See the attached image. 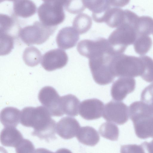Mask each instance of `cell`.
Wrapping results in <instances>:
<instances>
[{
	"label": "cell",
	"mask_w": 153,
	"mask_h": 153,
	"mask_svg": "<svg viewBox=\"0 0 153 153\" xmlns=\"http://www.w3.org/2000/svg\"><path fill=\"white\" fill-rule=\"evenodd\" d=\"M21 114L20 111L16 108L6 107L1 112V122L5 127L15 128L20 121Z\"/></svg>",
	"instance_id": "e0dca14e"
},
{
	"label": "cell",
	"mask_w": 153,
	"mask_h": 153,
	"mask_svg": "<svg viewBox=\"0 0 153 153\" xmlns=\"http://www.w3.org/2000/svg\"><path fill=\"white\" fill-rule=\"evenodd\" d=\"M152 43V40L149 36H140L133 44L134 49L137 53L144 55L150 49Z\"/></svg>",
	"instance_id": "7402d4cb"
},
{
	"label": "cell",
	"mask_w": 153,
	"mask_h": 153,
	"mask_svg": "<svg viewBox=\"0 0 153 153\" xmlns=\"http://www.w3.org/2000/svg\"><path fill=\"white\" fill-rule=\"evenodd\" d=\"M42 57L40 51L33 46L26 48L22 55L23 59L25 63L32 67L37 65L41 61Z\"/></svg>",
	"instance_id": "d6986e66"
},
{
	"label": "cell",
	"mask_w": 153,
	"mask_h": 153,
	"mask_svg": "<svg viewBox=\"0 0 153 153\" xmlns=\"http://www.w3.org/2000/svg\"><path fill=\"white\" fill-rule=\"evenodd\" d=\"M57 26H49L40 21H35L32 25L21 28L19 37L26 45H40L46 41L55 32Z\"/></svg>",
	"instance_id": "277c9868"
},
{
	"label": "cell",
	"mask_w": 153,
	"mask_h": 153,
	"mask_svg": "<svg viewBox=\"0 0 153 153\" xmlns=\"http://www.w3.org/2000/svg\"><path fill=\"white\" fill-rule=\"evenodd\" d=\"M68 61L66 52L63 49L56 48L51 50L43 55L41 61L42 67L48 71L61 68L65 66Z\"/></svg>",
	"instance_id": "52a82bcc"
},
{
	"label": "cell",
	"mask_w": 153,
	"mask_h": 153,
	"mask_svg": "<svg viewBox=\"0 0 153 153\" xmlns=\"http://www.w3.org/2000/svg\"><path fill=\"white\" fill-rule=\"evenodd\" d=\"M80 128V124L76 119L65 117L56 124V132L61 138L70 139L76 136Z\"/></svg>",
	"instance_id": "9c48e42d"
},
{
	"label": "cell",
	"mask_w": 153,
	"mask_h": 153,
	"mask_svg": "<svg viewBox=\"0 0 153 153\" xmlns=\"http://www.w3.org/2000/svg\"><path fill=\"white\" fill-rule=\"evenodd\" d=\"M21 111L20 123L25 126L33 128L31 133L32 136L44 140L48 139L54 134L56 124L45 107H27Z\"/></svg>",
	"instance_id": "7a4b0ae2"
},
{
	"label": "cell",
	"mask_w": 153,
	"mask_h": 153,
	"mask_svg": "<svg viewBox=\"0 0 153 153\" xmlns=\"http://www.w3.org/2000/svg\"><path fill=\"white\" fill-rule=\"evenodd\" d=\"M92 23L91 17L87 14L81 13L74 18L73 27L79 34L86 33L91 28Z\"/></svg>",
	"instance_id": "ac0fdd59"
},
{
	"label": "cell",
	"mask_w": 153,
	"mask_h": 153,
	"mask_svg": "<svg viewBox=\"0 0 153 153\" xmlns=\"http://www.w3.org/2000/svg\"><path fill=\"white\" fill-rule=\"evenodd\" d=\"M79 34L73 27H64L59 31L56 38L59 48L68 49L74 47L79 39Z\"/></svg>",
	"instance_id": "30bf717a"
},
{
	"label": "cell",
	"mask_w": 153,
	"mask_h": 153,
	"mask_svg": "<svg viewBox=\"0 0 153 153\" xmlns=\"http://www.w3.org/2000/svg\"><path fill=\"white\" fill-rule=\"evenodd\" d=\"M104 108L103 103L96 98L85 100L80 104L79 113L83 119L92 120L100 118Z\"/></svg>",
	"instance_id": "ba28073f"
},
{
	"label": "cell",
	"mask_w": 153,
	"mask_h": 153,
	"mask_svg": "<svg viewBox=\"0 0 153 153\" xmlns=\"http://www.w3.org/2000/svg\"><path fill=\"white\" fill-rule=\"evenodd\" d=\"M99 132L103 137L112 141L117 140L119 131L117 126L110 122H105L100 126Z\"/></svg>",
	"instance_id": "ffe728a7"
},
{
	"label": "cell",
	"mask_w": 153,
	"mask_h": 153,
	"mask_svg": "<svg viewBox=\"0 0 153 153\" xmlns=\"http://www.w3.org/2000/svg\"><path fill=\"white\" fill-rule=\"evenodd\" d=\"M16 17L13 15L11 16L0 14V32L11 35L16 38L19 37V33L21 27Z\"/></svg>",
	"instance_id": "5bb4252c"
},
{
	"label": "cell",
	"mask_w": 153,
	"mask_h": 153,
	"mask_svg": "<svg viewBox=\"0 0 153 153\" xmlns=\"http://www.w3.org/2000/svg\"><path fill=\"white\" fill-rule=\"evenodd\" d=\"M35 147L31 142L23 139L15 148L16 153H34Z\"/></svg>",
	"instance_id": "cb8c5ba5"
},
{
	"label": "cell",
	"mask_w": 153,
	"mask_h": 153,
	"mask_svg": "<svg viewBox=\"0 0 153 153\" xmlns=\"http://www.w3.org/2000/svg\"><path fill=\"white\" fill-rule=\"evenodd\" d=\"M65 9L69 12L76 14L83 11L85 8L83 0H65Z\"/></svg>",
	"instance_id": "603a6c76"
},
{
	"label": "cell",
	"mask_w": 153,
	"mask_h": 153,
	"mask_svg": "<svg viewBox=\"0 0 153 153\" xmlns=\"http://www.w3.org/2000/svg\"><path fill=\"white\" fill-rule=\"evenodd\" d=\"M0 142L6 147L16 148L23 139L21 133L15 127L4 128L1 132Z\"/></svg>",
	"instance_id": "7c38bea8"
},
{
	"label": "cell",
	"mask_w": 153,
	"mask_h": 153,
	"mask_svg": "<svg viewBox=\"0 0 153 153\" xmlns=\"http://www.w3.org/2000/svg\"><path fill=\"white\" fill-rule=\"evenodd\" d=\"M65 0H44L37 9L40 21L49 26H56L64 21Z\"/></svg>",
	"instance_id": "3957f363"
},
{
	"label": "cell",
	"mask_w": 153,
	"mask_h": 153,
	"mask_svg": "<svg viewBox=\"0 0 153 153\" xmlns=\"http://www.w3.org/2000/svg\"><path fill=\"white\" fill-rule=\"evenodd\" d=\"M76 137L79 142L90 146H95L100 140L97 131L92 127L88 126L80 127Z\"/></svg>",
	"instance_id": "2e32d148"
},
{
	"label": "cell",
	"mask_w": 153,
	"mask_h": 153,
	"mask_svg": "<svg viewBox=\"0 0 153 153\" xmlns=\"http://www.w3.org/2000/svg\"><path fill=\"white\" fill-rule=\"evenodd\" d=\"M55 153H72L68 149L65 148H61L57 150Z\"/></svg>",
	"instance_id": "484cf974"
},
{
	"label": "cell",
	"mask_w": 153,
	"mask_h": 153,
	"mask_svg": "<svg viewBox=\"0 0 153 153\" xmlns=\"http://www.w3.org/2000/svg\"><path fill=\"white\" fill-rule=\"evenodd\" d=\"M37 7L32 1L19 0L13 1V15L16 17H29L36 12Z\"/></svg>",
	"instance_id": "4fadbf2b"
},
{
	"label": "cell",
	"mask_w": 153,
	"mask_h": 153,
	"mask_svg": "<svg viewBox=\"0 0 153 153\" xmlns=\"http://www.w3.org/2000/svg\"><path fill=\"white\" fill-rule=\"evenodd\" d=\"M34 153H54L46 149L39 148L35 150Z\"/></svg>",
	"instance_id": "d4e9b609"
},
{
	"label": "cell",
	"mask_w": 153,
	"mask_h": 153,
	"mask_svg": "<svg viewBox=\"0 0 153 153\" xmlns=\"http://www.w3.org/2000/svg\"><path fill=\"white\" fill-rule=\"evenodd\" d=\"M16 38L10 34L0 32V55L9 53L13 48L14 40Z\"/></svg>",
	"instance_id": "44dd1931"
},
{
	"label": "cell",
	"mask_w": 153,
	"mask_h": 153,
	"mask_svg": "<svg viewBox=\"0 0 153 153\" xmlns=\"http://www.w3.org/2000/svg\"><path fill=\"white\" fill-rule=\"evenodd\" d=\"M80 101L75 95L68 94L61 97V108L64 115L75 117L78 114Z\"/></svg>",
	"instance_id": "9a60e30c"
},
{
	"label": "cell",
	"mask_w": 153,
	"mask_h": 153,
	"mask_svg": "<svg viewBox=\"0 0 153 153\" xmlns=\"http://www.w3.org/2000/svg\"><path fill=\"white\" fill-rule=\"evenodd\" d=\"M143 34L141 17L128 10L124 21L111 33L108 40L116 52L122 53Z\"/></svg>",
	"instance_id": "6da1fadb"
},
{
	"label": "cell",
	"mask_w": 153,
	"mask_h": 153,
	"mask_svg": "<svg viewBox=\"0 0 153 153\" xmlns=\"http://www.w3.org/2000/svg\"><path fill=\"white\" fill-rule=\"evenodd\" d=\"M110 53H102L89 59V65L93 79L97 84L105 85L115 78L109 66Z\"/></svg>",
	"instance_id": "5b68a950"
},
{
	"label": "cell",
	"mask_w": 153,
	"mask_h": 153,
	"mask_svg": "<svg viewBox=\"0 0 153 153\" xmlns=\"http://www.w3.org/2000/svg\"><path fill=\"white\" fill-rule=\"evenodd\" d=\"M38 97L51 116L60 117L63 115L61 108V97L53 87L46 86L42 88L39 92Z\"/></svg>",
	"instance_id": "8992f818"
},
{
	"label": "cell",
	"mask_w": 153,
	"mask_h": 153,
	"mask_svg": "<svg viewBox=\"0 0 153 153\" xmlns=\"http://www.w3.org/2000/svg\"><path fill=\"white\" fill-rule=\"evenodd\" d=\"M123 106L118 102L112 101L108 102L104 107L103 118L107 121L117 124H123L125 121Z\"/></svg>",
	"instance_id": "8fae6325"
}]
</instances>
